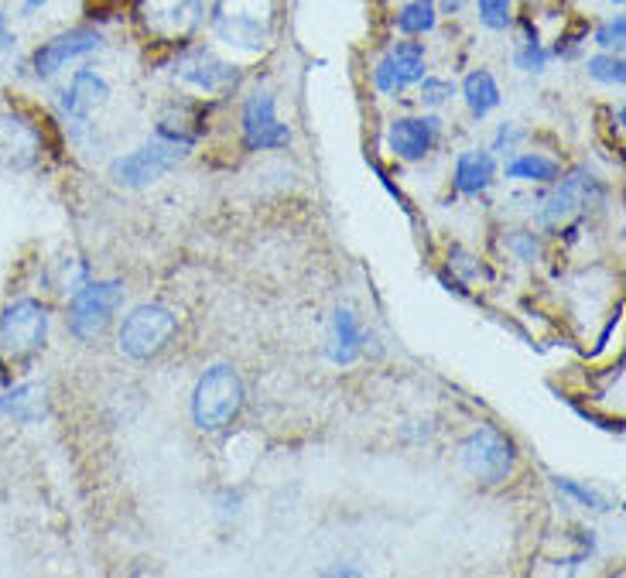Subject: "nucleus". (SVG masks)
I'll return each instance as SVG.
<instances>
[{
  "label": "nucleus",
  "instance_id": "5701e85b",
  "mask_svg": "<svg viewBox=\"0 0 626 578\" xmlns=\"http://www.w3.org/2000/svg\"><path fill=\"white\" fill-rule=\"evenodd\" d=\"M554 490L565 493V496H572L575 503H582L585 511H596V514H606V511H609V503H606L596 490H588V486H582V483H575V480L554 476Z\"/></svg>",
  "mask_w": 626,
  "mask_h": 578
},
{
  "label": "nucleus",
  "instance_id": "9d476101",
  "mask_svg": "<svg viewBox=\"0 0 626 578\" xmlns=\"http://www.w3.org/2000/svg\"><path fill=\"white\" fill-rule=\"evenodd\" d=\"M243 140L251 151H274L291 144V130L277 120L270 93H254L243 106Z\"/></svg>",
  "mask_w": 626,
  "mask_h": 578
},
{
  "label": "nucleus",
  "instance_id": "b1692460",
  "mask_svg": "<svg viewBox=\"0 0 626 578\" xmlns=\"http://www.w3.org/2000/svg\"><path fill=\"white\" fill-rule=\"evenodd\" d=\"M588 76L600 80V83H623L626 80V62L619 55H596L588 59Z\"/></svg>",
  "mask_w": 626,
  "mask_h": 578
},
{
  "label": "nucleus",
  "instance_id": "473e14b6",
  "mask_svg": "<svg viewBox=\"0 0 626 578\" xmlns=\"http://www.w3.org/2000/svg\"><path fill=\"white\" fill-rule=\"evenodd\" d=\"M329 575H342V578H353V575H360L357 568H332Z\"/></svg>",
  "mask_w": 626,
  "mask_h": 578
},
{
  "label": "nucleus",
  "instance_id": "39448f33",
  "mask_svg": "<svg viewBox=\"0 0 626 578\" xmlns=\"http://www.w3.org/2000/svg\"><path fill=\"white\" fill-rule=\"evenodd\" d=\"M179 333V318L165 305H141L134 308L120 325V349L130 359H155L168 349Z\"/></svg>",
  "mask_w": 626,
  "mask_h": 578
},
{
  "label": "nucleus",
  "instance_id": "1a4fd4ad",
  "mask_svg": "<svg viewBox=\"0 0 626 578\" xmlns=\"http://www.w3.org/2000/svg\"><path fill=\"white\" fill-rule=\"evenodd\" d=\"M99 49H103V34L96 28H73V31H62V34H55V39H49L45 45L34 49L31 69H34V76H39V80H49L73 59L93 55Z\"/></svg>",
  "mask_w": 626,
  "mask_h": 578
},
{
  "label": "nucleus",
  "instance_id": "bb28decb",
  "mask_svg": "<svg viewBox=\"0 0 626 578\" xmlns=\"http://www.w3.org/2000/svg\"><path fill=\"white\" fill-rule=\"evenodd\" d=\"M623 39H626V21H623V18H613V21H606V24L596 31V45L606 49V52L623 49Z\"/></svg>",
  "mask_w": 626,
  "mask_h": 578
},
{
  "label": "nucleus",
  "instance_id": "20e7f679",
  "mask_svg": "<svg viewBox=\"0 0 626 578\" xmlns=\"http://www.w3.org/2000/svg\"><path fill=\"white\" fill-rule=\"evenodd\" d=\"M243 408V380L233 367H213L205 370L192 393V418L202 431L226 428Z\"/></svg>",
  "mask_w": 626,
  "mask_h": 578
},
{
  "label": "nucleus",
  "instance_id": "7ed1b4c3",
  "mask_svg": "<svg viewBox=\"0 0 626 578\" xmlns=\"http://www.w3.org/2000/svg\"><path fill=\"white\" fill-rule=\"evenodd\" d=\"M213 31L233 49L264 52L274 34V0H216Z\"/></svg>",
  "mask_w": 626,
  "mask_h": 578
},
{
  "label": "nucleus",
  "instance_id": "72a5a7b5",
  "mask_svg": "<svg viewBox=\"0 0 626 578\" xmlns=\"http://www.w3.org/2000/svg\"><path fill=\"white\" fill-rule=\"evenodd\" d=\"M613 4H623V0H613Z\"/></svg>",
  "mask_w": 626,
  "mask_h": 578
},
{
  "label": "nucleus",
  "instance_id": "f03ea898",
  "mask_svg": "<svg viewBox=\"0 0 626 578\" xmlns=\"http://www.w3.org/2000/svg\"><path fill=\"white\" fill-rule=\"evenodd\" d=\"M49 339V312L34 298H18L0 315V367L24 370Z\"/></svg>",
  "mask_w": 626,
  "mask_h": 578
},
{
  "label": "nucleus",
  "instance_id": "7c9ffc66",
  "mask_svg": "<svg viewBox=\"0 0 626 578\" xmlns=\"http://www.w3.org/2000/svg\"><path fill=\"white\" fill-rule=\"evenodd\" d=\"M463 4H466V0H442V11L445 14H456V11H463Z\"/></svg>",
  "mask_w": 626,
  "mask_h": 578
},
{
  "label": "nucleus",
  "instance_id": "4468645a",
  "mask_svg": "<svg viewBox=\"0 0 626 578\" xmlns=\"http://www.w3.org/2000/svg\"><path fill=\"white\" fill-rule=\"evenodd\" d=\"M442 124L435 117H401L391 124L388 130V144L391 151L404 161H422L438 140Z\"/></svg>",
  "mask_w": 626,
  "mask_h": 578
},
{
  "label": "nucleus",
  "instance_id": "c756f323",
  "mask_svg": "<svg viewBox=\"0 0 626 578\" xmlns=\"http://www.w3.org/2000/svg\"><path fill=\"white\" fill-rule=\"evenodd\" d=\"M520 137H524V134H520L517 127H510V124H503V127H500V134H497V151L503 148V144H507V148H513V144H517Z\"/></svg>",
  "mask_w": 626,
  "mask_h": 578
},
{
  "label": "nucleus",
  "instance_id": "f257e3e1",
  "mask_svg": "<svg viewBox=\"0 0 626 578\" xmlns=\"http://www.w3.org/2000/svg\"><path fill=\"white\" fill-rule=\"evenodd\" d=\"M192 144H195V134H182V130H171L168 124H161L145 148H137L110 165V178L124 189H145V186L158 182L165 171L176 168L192 151Z\"/></svg>",
  "mask_w": 626,
  "mask_h": 578
},
{
  "label": "nucleus",
  "instance_id": "412c9836",
  "mask_svg": "<svg viewBox=\"0 0 626 578\" xmlns=\"http://www.w3.org/2000/svg\"><path fill=\"white\" fill-rule=\"evenodd\" d=\"M507 178H517V182H554L559 165L541 155H520L507 165Z\"/></svg>",
  "mask_w": 626,
  "mask_h": 578
},
{
  "label": "nucleus",
  "instance_id": "ddd939ff",
  "mask_svg": "<svg viewBox=\"0 0 626 578\" xmlns=\"http://www.w3.org/2000/svg\"><path fill=\"white\" fill-rule=\"evenodd\" d=\"M593 186H596V175H593V171L579 168L575 175H569L565 182L551 192V199L541 206V227H544V230H554V227L569 223L572 216L588 202V189H593Z\"/></svg>",
  "mask_w": 626,
  "mask_h": 578
},
{
  "label": "nucleus",
  "instance_id": "f8f14e48",
  "mask_svg": "<svg viewBox=\"0 0 626 578\" xmlns=\"http://www.w3.org/2000/svg\"><path fill=\"white\" fill-rule=\"evenodd\" d=\"M176 76H179L182 83H189V86L202 90V93H226L230 86H236L240 72H236V65H230V62L216 59L213 52H205V49H192V52H189V55L179 62Z\"/></svg>",
  "mask_w": 626,
  "mask_h": 578
},
{
  "label": "nucleus",
  "instance_id": "dca6fc26",
  "mask_svg": "<svg viewBox=\"0 0 626 578\" xmlns=\"http://www.w3.org/2000/svg\"><path fill=\"white\" fill-rule=\"evenodd\" d=\"M0 414L14 424H42L49 418V387L45 383H18L0 397Z\"/></svg>",
  "mask_w": 626,
  "mask_h": 578
},
{
  "label": "nucleus",
  "instance_id": "6e6552de",
  "mask_svg": "<svg viewBox=\"0 0 626 578\" xmlns=\"http://www.w3.org/2000/svg\"><path fill=\"white\" fill-rule=\"evenodd\" d=\"M137 21L165 45L185 42L202 24V0H137Z\"/></svg>",
  "mask_w": 626,
  "mask_h": 578
},
{
  "label": "nucleus",
  "instance_id": "a211bd4d",
  "mask_svg": "<svg viewBox=\"0 0 626 578\" xmlns=\"http://www.w3.org/2000/svg\"><path fill=\"white\" fill-rule=\"evenodd\" d=\"M497 161L490 151H463L456 161V189L463 196H479L494 186Z\"/></svg>",
  "mask_w": 626,
  "mask_h": 578
},
{
  "label": "nucleus",
  "instance_id": "4be33fe9",
  "mask_svg": "<svg viewBox=\"0 0 626 578\" xmlns=\"http://www.w3.org/2000/svg\"><path fill=\"white\" fill-rule=\"evenodd\" d=\"M435 21H438L435 0H411V4H404V11L397 14V28L404 34H425L435 28Z\"/></svg>",
  "mask_w": 626,
  "mask_h": 578
},
{
  "label": "nucleus",
  "instance_id": "a878e982",
  "mask_svg": "<svg viewBox=\"0 0 626 578\" xmlns=\"http://www.w3.org/2000/svg\"><path fill=\"white\" fill-rule=\"evenodd\" d=\"M479 21L490 31H503L510 24V0H479Z\"/></svg>",
  "mask_w": 626,
  "mask_h": 578
},
{
  "label": "nucleus",
  "instance_id": "9b49d317",
  "mask_svg": "<svg viewBox=\"0 0 626 578\" xmlns=\"http://www.w3.org/2000/svg\"><path fill=\"white\" fill-rule=\"evenodd\" d=\"M422 80H425V45L422 42H397L373 69V83L380 93H401L411 83H422Z\"/></svg>",
  "mask_w": 626,
  "mask_h": 578
},
{
  "label": "nucleus",
  "instance_id": "0eeeda50",
  "mask_svg": "<svg viewBox=\"0 0 626 578\" xmlns=\"http://www.w3.org/2000/svg\"><path fill=\"white\" fill-rule=\"evenodd\" d=\"M513 459H517L513 442L494 424L476 428L473 435L463 442V462H466L469 473L482 483H503L513 473Z\"/></svg>",
  "mask_w": 626,
  "mask_h": 578
},
{
  "label": "nucleus",
  "instance_id": "2f4dec72",
  "mask_svg": "<svg viewBox=\"0 0 626 578\" xmlns=\"http://www.w3.org/2000/svg\"><path fill=\"white\" fill-rule=\"evenodd\" d=\"M45 4H49V0H24V14H34V11L45 8Z\"/></svg>",
  "mask_w": 626,
  "mask_h": 578
},
{
  "label": "nucleus",
  "instance_id": "aec40b11",
  "mask_svg": "<svg viewBox=\"0 0 626 578\" xmlns=\"http://www.w3.org/2000/svg\"><path fill=\"white\" fill-rule=\"evenodd\" d=\"M463 96H466L469 111H473L476 117H486V114L497 111V106H500V86H497V80H494L486 69L469 72L466 83H463Z\"/></svg>",
  "mask_w": 626,
  "mask_h": 578
},
{
  "label": "nucleus",
  "instance_id": "cd10ccee",
  "mask_svg": "<svg viewBox=\"0 0 626 578\" xmlns=\"http://www.w3.org/2000/svg\"><path fill=\"white\" fill-rule=\"evenodd\" d=\"M452 93H456V86H452L448 80H435V76L422 80V99H425L428 106H442Z\"/></svg>",
  "mask_w": 626,
  "mask_h": 578
},
{
  "label": "nucleus",
  "instance_id": "2eb2a0df",
  "mask_svg": "<svg viewBox=\"0 0 626 578\" xmlns=\"http://www.w3.org/2000/svg\"><path fill=\"white\" fill-rule=\"evenodd\" d=\"M107 96H110L107 80L96 76L93 69H79L73 76V83H68V90L62 93V111L73 117L76 124H86L96 106L107 103Z\"/></svg>",
  "mask_w": 626,
  "mask_h": 578
},
{
  "label": "nucleus",
  "instance_id": "423d86ee",
  "mask_svg": "<svg viewBox=\"0 0 626 578\" xmlns=\"http://www.w3.org/2000/svg\"><path fill=\"white\" fill-rule=\"evenodd\" d=\"M124 302L120 281H89L73 292V308H68V329L76 339H96L110 325L117 305Z\"/></svg>",
  "mask_w": 626,
  "mask_h": 578
},
{
  "label": "nucleus",
  "instance_id": "c85d7f7f",
  "mask_svg": "<svg viewBox=\"0 0 626 578\" xmlns=\"http://www.w3.org/2000/svg\"><path fill=\"white\" fill-rule=\"evenodd\" d=\"M507 246L517 254V261H524V264H531V261L538 258V240H534V233H513V237L507 240Z\"/></svg>",
  "mask_w": 626,
  "mask_h": 578
},
{
  "label": "nucleus",
  "instance_id": "6ab92c4d",
  "mask_svg": "<svg viewBox=\"0 0 626 578\" xmlns=\"http://www.w3.org/2000/svg\"><path fill=\"white\" fill-rule=\"evenodd\" d=\"M363 349V333L357 325V315L350 308H339L336 318H332V349H329V359L339 367L353 364Z\"/></svg>",
  "mask_w": 626,
  "mask_h": 578
},
{
  "label": "nucleus",
  "instance_id": "f3484780",
  "mask_svg": "<svg viewBox=\"0 0 626 578\" xmlns=\"http://www.w3.org/2000/svg\"><path fill=\"white\" fill-rule=\"evenodd\" d=\"M42 140L24 120L18 117H0V161L11 168H31L39 161Z\"/></svg>",
  "mask_w": 626,
  "mask_h": 578
},
{
  "label": "nucleus",
  "instance_id": "393cba45",
  "mask_svg": "<svg viewBox=\"0 0 626 578\" xmlns=\"http://www.w3.org/2000/svg\"><path fill=\"white\" fill-rule=\"evenodd\" d=\"M513 62H517V69H524V72H544V65H548V52L541 49L538 34H531V39H524V45L517 49Z\"/></svg>",
  "mask_w": 626,
  "mask_h": 578
}]
</instances>
